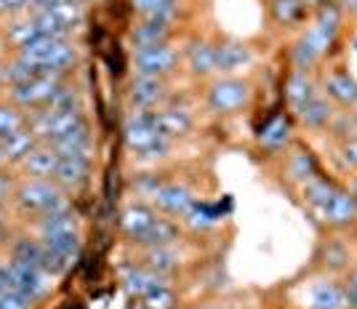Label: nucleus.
Returning a JSON list of instances; mask_svg holds the SVG:
<instances>
[{
  "label": "nucleus",
  "mask_w": 357,
  "mask_h": 309,
  "mask_svg": "<svg viewBox=\"0 0 357 309\" xmlns=\"http://www.w3.org/2000/svg\"><path fill=\"white\" fill-rule=\"evenodd\" d=\"M91 174V158H59V168L54 181L61 190H77L89 181Z\"/></svg>",
  "instance_id": "18"
},
{
  "label": "nucleus",
  "mask_w": 357,
  "mask_h": 309,
  "mask_svg": "<svg viewBox=\"0 0 357 309\" xmlns=\"http://www.w3.org/2000/svg\"><path fill=\"white\" fill-rule=\"evenodd\" d=\"M155 219H158V213L149 206H144V203H131V206H126L120 211V221H118L120 232L128 237L131 243L139 246V240L155 224Z\"/></svg>",
  "instance_id": "9"
},
{
  "label": "nucleus",
  "mask_w": 357,
  "mask_h": 309,
  "mask_svg": "<svg viewBox=\"0 0 357 309\" xmlns=\"http://www.w3.org/2000/svg\"><path fill=\"white\" fill-rule=\"evenodd\" d=\"M171 30H174V22H165V19H158V16H142L139 24L131 30L134 48H149V45L168 43Z\"/></svg>",
  "instance_id": "11"
},
{
  "label": "nucleus",
  "mask_w": 357,
  "mask_h": 309,
  "mask_svg": "<svg viewBox=\"0 0 357 309\" xmlns=\"http://www.w3.org/2000/svg\"><path fill=\"white\" fill-rule=\"evenodd\" d=\"M296 115L301 118V123H304L307 128L317 131V128H326L328 123L333 120V104L328 102L326 96H323V91H320V93H314L312 99L298 110Z\"/></svg>",
  "instance_id": "22"
},
{
  "label": "nucleus",
  "mask_w": 357,
  "mask_h": 309,
  "mask_svg": "<svg viewBox=\"0 0 357 309\" xmlns=\"http://www.w3.org/2000/svg\"><path fill=\"white\" fill-rule=\"evenodd\" d=\"M352 278H355V280H357V272H355V275H352Z\"/></svg>",
  "instance_id": "53"
},
{
  "label": "nucleus",
  "mask_w": 357,
  "mask_h": 309,
  "mask_svg": "<svg viewBox=\"0 0 357 309\" xmlns=\"http://www.w3.org/2000/svg\"><path fill=\"white\" fill-rule=\"evenodd\" d=\"M14 203L22 213L35 216V219L67 208L64 192L54 179H27V181H22L14 190Z\"/></svg>",
  "instance_id": "2"
},
{
  "label": "nucleus",
  "mask_w": 357,
  "mask_h": 309,
  "mask_svg": "<svg viewBox=\"0 0 357 309\" xmlns=\"http://www.w3.org/2000/svg\"><path fill=\"white\" fill-rule=\"evenodd\" d=\"M3 67H6V80H8L11 86H16V83H27V80H32V77H40V75H43V70H40L35 61H30L27 56H22V54H14Z\"/></svg>",
  "instance_id": "31"
},
{
  "label": "nucleus",
  "mask_w": 357,
  "mask_h": 309,
  "mask_svg": "<svg viewBox=\"0 0 357 309\" xmlns=\"http://www.w3.org/2000/svg\"><path fill=\"white\" fill-rule=\"evenodd\" d=\"M14 197V192H11V181H8V176H3L0 174V200H6V197Z\"/></svg>",
  "instance_id": "45"
},
{
  "label": "nucleus",
  "mask_w": 357,
  "mask_h": 309,
  "mask_svg": "<svg viewBox=\"0 0 357 309\" xmlns=\"http://www.w3.org/2000/svg\"><path fill=\"white\" fill-rule=\"evenodd\" d=\"M139 16H158L165 22H176L181 0H128Z\"/></svg>",
  "instance_id": "30"
},
{
  "label": "nucleus",
  "mask_w": 357,
  "mask_h": 309,
  "mask_svg": "<svg viewBox=\"0 0 357 309\" xmlns=\"http://www.w3.org/2000/svg\"><path fill=\"white\" fill-rule=\"evenodd\" d=\"M314 93H320V91H317L312 80V70H294V73L288 75V80H285V99H288V107L294 112H298Z\"/></svg>",
  "instance_id": "16"
},
{
  "label": "nucleus",
  "mask_w": 357,
  "mask_h": 309,
  "mask_svg": "<svg viewBox=\"0 0 357 309\" xmlns=\"http://www.w3.org/2000/svg\"><path fill=\"white\" fill-rule=\"evenodd\" d=\"M144 299V309H174V294L171 288H155Z\"/></svg>",
  "instance_id": "38"
},
{
  "label": "nucleus",
  "mask_w": 357,
  "mask_h": 309,
  "mask_svg": "<svg viewBox=\"0 0 357 309\" xmlns=\"http://www.w3.org/2000/svg\"><path fill=\"white\" fill-rule=\"evenodd\" d=\"M251 99V83L248 80H240V77H219L208 86L206 93V102L208 110L216 115H232L240 112Z\"/></svg>",
  "instance_id": "3"
},
{
  "label": "nucleus",
  "mask_w": 357,
  "mask_h": 309,
  "mask_svg": "<svg viewBox=\"0 0 357 309\" xmlns=\"http://www.w3.org/2000/svg\"><path fill=\"white\" fill-rule=\"evenodd\" d=\"M27 126V118L19 112L16 104H0V142L8 139L11 133L22 131Z\"/></svg>",
  "instance_id": "37"
},
{
  "label": "nucleus",
  "mask_w": 357,
  "mask_h": 309,
  "mask_svg": "<svg viewBox=\"0 0 357 309\" xmlns=\"http://www.w3.org/2000/svg\"><path fill=\"white\" fill-rule=\"evenodd\" d=\"M323 96L336 107H357V80L344 70H331L323 80Z\"/></svg>",
  "instance_id": "7"
},
{
  "label": "nucleus",
  "mask_w": 357,
  "mask_h": 309,
  "mask_svg": "<svg viewBox=\"0 0 357 309\" xmlns=\"http://www.w3.org/2000/svg\"><path fill=\"white\" fill-rule=\"evenodd\" d=\"M339 163L344 171H357V136L344 139L339 147Z\"/></svg>",
  "instance_id": "39"
},
{
  "label": "nucleus",
  "mask_w": 357,
  "mask_h": 309,
  "mask_svg": "<svg viewBox=\"0 0 357 309\" xmlns=\"http://www.w3.org/2000/svg\"><path fill=\"white\" fill-rule=\"evenodd\" d=\"M32 301H27L22 294H16V291H6V294H0V309H30Z\"/></svg>",
  "instance_id": "41"
},
{
  "label": "nucleus",
  "mask_w": 357,
  "mask_h": 309,
  "mask_svg": "<svg viewBox=\"0 0 357 309\" xmlns=\"http://www.w3.org/2000/svg\"><path fill=\"white\" fill-rule=\"evenodd\" d=\"M310 307L312 309H347V294L331 280H317L310 285Z\"/></svg>",
  "instance_id": "19"
},
{
  "label": "nucleus",
  "mask_w": 357,
  "mask_h": 309,
  "mask_svg": "<svg viewBox=\"0 0 357 309\" xmlns=\"http://www.w3.org/2000/svg\"><path fill=\"white\" fill-rule=\"evenodd\" d=\"M187 70L197 77L216 73V56H213V43L208 40H195L187 48Z\"/></svg>",
  "instance_id": "24"
},
{
  "label": "nucleus",
  "mask_w": 357,
  "mask_h": 309,
  "mask_svg": "<svg viewBox=\"0 0 357 309\" xmlns=\"http://www.w3.org/2000/svg\"><path fill=\"white\" fill-rule=\"evenodd\" d=\"M128 96H131L134 110H158V104L165 99V80L163 77H134Z\"/></svg>",
  "instance_id": "15"
},
{
  "label": "nucleus",
  "mask_w": 357,
  "mask_h": 309,
  "mask_svg": "<svg viewBox=\"0 0 357 309\" xmlns=\"http://www.w3.org/2000/svg\"><path fill=\"white\" fill-rule=\"evenodd\" d=\"M8 291V280H6V266L0 264V294H6Z\"/></svg>",
  "instance_id": "47"
},
{
  "label": "nucleus",
  "mask_w": 357,
  "mask_h": 309,
  "mask_svg": "<svg viewBox=\"0 0 357 309\" xmlns=\"http://www.w3.org/2000/svg\"><path fill=\"white\" fill-rule=\"evenodd\" d=\"M213 56H216V73L232 75L251 64V48L240 40H222L213 43Z\"/></svg>",
  "instance_id": "12"
},
{
  "label": "nucleus",
  "mask_w": 357,
  "mask_h": 309,
  "mask_svg": "<svg viewBox=\"0 0 357 309\" xmlns=\"http://www.w3.org/2000/svg\"><path fill=\"white\" fill-rule=\"evenodd\" d=\"M288 142H291V123L283 115L272 118L261 128V133H259V144L267 149V152H280V149H285Z\"/></svg>",
  "instance_id": "25"
},
{
  "label": "nucleus",
  "mask_w": 357,
  "mask_h": 309,
  "mask_svg": "<svg viewBox=\"0 0 357 309\" xmlns=\"http://www.w3.org/2000/svg\"><path fill=\"white\" fill-rule=\"evenodd\" d=\"M155 128L163 139H178L184 133L192 131V115L187 110L168 107V110H155Z\"/></svg>",
  "instance_id": "17"
},
{
  "label": "nucleus",
  "mask_w": 357,
  "mask_h": 309,
  "mask_svg": "<svg viewBox=\"0 0 357 309\" xmlns=\"http://www.w3.org/2000/svg\"><path fill=\"white\" fill-rule=\"evenodd\" d=\"M349 192H352V195L357 197V176H355V181H352V190H349Z\"/></svg>",
  "instance_id": "50"
},
{
  "label": "nucleus",
  "mask_w": 357,
  "mask_h": 309,
  "mask_svg": "<svg viewBox=\"0 0 357 309\" xmlns=\"http://www.w3.org/2000/svg\"><path fill=\"white\" fill-rule=\"evenodd\" d=\"M142 264L152 269V272H160V275H171L178 266V256L171 246H158V248L144 250V262Z\"/></svg>",
  "instance_id": "32"
},
{
  "label": "nucleus",
  "mask_w": 357,
  "mask_h": 309,
  "mask_svg": "<svg viewBox=\"0 0 357 309\" xmlns=\"http://www.w3.org/2000/svg\"><path fill=\"white\" fill-rule=\"evenodd\" d=\"M3 83H6V67L0 64V86H3Z\"/></svg>",
  "instance_id": "49"
},
{
  "label": "nucleus",
  "mask_w": 357,
  "mask_h": 309,
  "mask_svg": "<svg viewBox=\"0 0 357 309\" xmlns=\"http://www.w3.org/2000/svg\"><path fill=\"white\" fill-rule=\"evenodd\" d=\"M59 168V152L51 144H38L30 155L22 160V171L30 179H54Z\"/></svg>",
  "instance_id": "14"
},
{
  "label": "nucleus",
  "mask_w": 357,
  "mask_h": 309,
  "mask_svg": "<svg viewBox=\"0 0 357 309\" xmlns=\"http://www.w3.org/2000/svg\"><path fill=\"white\" fill-rule=\"evenodd\" d=\"M120 278L123 285L131 291L134 296H147L155 288H168V275L160 272H152L144 264H128L120 269Z\"/></svg>",
  "instance_id": "10"
},
{
  "label": "nucleus",
  "mask_w": 357,
  "mask_h": 309,
  "mask_svg": "<svg viewBox=\"0 0 357 309\" xmlns=\"http://www.w3.org/2000/svg\"><path fill=\"white\" fill-rule=\"evenodd\" d=\"M320 219L326 221L328 227H336V229L349 227V224H357V197L349 190H339V187H336V192H333V197L328 200V206Z\"/></svg>",
  "instance_id": "8"
},
{
  "label": "nucleus",
  "mask_w": 357,
  "mask_h": 309,
  "mask_svg": "<svg viewBox=\"0 0 357 309\" xmlns=\"http://www.w3.org/2000/svg\"><path fill=\"white\" fill-rule=\"evenodd\" d=\"M6 14V6H3V0H0V16Z\"/></svg>",
  "instance_id": "51"
},
{
  "label": "nucleus",
  "mask_w": 357,
  "mask_h": 309,
  "mask_svg": "<svg viewBox=\"0 0 357 309\" xmlns=\"http://www.w3.org/2000/svg\"><path fill=\"white\" fill-rule=\"evenodd\" d=\"M3 6H6V14H24L27 11V0H3Z\"/></svg>",
  "instance_id": "44"
},
{
  "label": "nucleus",
  "mask_w": 357,
  "mask_h": 309,
  "mask_svg": "<svg viewBox=\"0 0 357 309\" xmlns=\"http://www.w3.org/2000/svg\"><path fill=\"white\" fill-rule=\"evenodd\" d=\"M181 219H184L187 227H192V229H208V227H213V224H219L222 213H219L213 206H208V203H197V200H195V206L190 208Z\"/></svg>",
  "instance_id": "34"
},
{
  "label": "nucleus",
  "mask_w": 357,
  "mask_h": 309,
  "mask_svg": "<svg viewBox=\"0 0 357 309\" xmlns=\"http://www.w3.org/2000/svg\"><path fill=\"white\" fill-rule=\"evenodd\" d=\"M301 3H304V6H307V8H314V11H317V8H320V6H326L328 0H301Z\"/></svg>",
  "instance_id": "48"
},
{
  "label": "nucleus",
  "mask_w": 357,
  "mask_h": 309,
  "mask_svg": "<svg viewBox=\"0 0 357 309\" xmlns=\"http://www.w3.org/2000/svg\"><path fill=\"white\" fill-rule=\"evenodd\" d=\"M45 110H54V112H77L83 110V102H80V91L73 89V86H64L61 83L59 91L54 93V99L48 102Z\"/></svg>",
  "instance_id": "36"
},
{
  "label": "nucleus",
  "mask_w": 357,
  "mask_h": 309,
  "mask_svg": "<svg viewBox=\"0 0 357 309\" xmlns=\"http://www.w3.org/2000/svg\"><path fill=\"white\" fill-rule=\"evenodd\" d=\"M333 192H336V184L326 176H312L310 181H304V184H301L304 203L312 208L317 216H323V211H326L328 200L333 197Z\"/></svg>",
  "instance_id": "23"
},
{
  "label": "nucleus",
  "mask_w": 357,
  "mask_h": 309,
  "mask_svg": "<svg viewBox=\"0 0 357 309\" xmlns=\"http://www.w3.org/2000/svg\"><path fill=\"white\" fill-rule=\"evenodd\" d=\"M43 253L45 246L43 240H32V237H19L11 248V259L22 262V264H30V266H40L43 264Z\"/></svg>",
  "instance_id": "33"
},
{
  "label": "nucleus",
  "mask_w": 357,
  "mask_h": 309,
  "mask_svg": "<svg viewBox=\"0 0 357 309\" xmlns=\"http://www.w3.org/2000/svg\"><path fill=\"white\" fill-rule=\"evenodd\" d=\"M178 240V227L174 224L171 219H163V216H158L155 224L149 227L144 237L139 240V246H144V248H158V246H174Z\"/></svg>",
  "instance_id": "28"
},
{
  "label": "nucleus",
  "mask_w": 357,
  "mask_h": 309,
  "mask_svg": "<svg viewBox=\"0 0 357 309\" xmlns=\"http://www.w3.org/2000/svg\"><path fill=\"white\" fill-rule=\"evenodd\" d=\"M38 232L40 237H59V235H77V216H75L70 206L45 213L38 219Z\"/></svg>",
  "instance_id": "20"
},
{
  "label": "nucleus",
  "mask_w": 357,
  "mask_h": 309,
  "mask_svg": "<svg viewBox=\"0 0 357 309\" xmlns=\"http://www.w3.org/2000/svg\"><path fill=\"white\" fill-rule=\"evenodd\" d=\"M307 14V6L301 0H269V16L278 27H294Z\"/></svg>",
  "instance_id": "27"
},
{
  "label": "nucleus",
  "mask_w": 357,
  "mask_h": 309,
  "mask_svg": "<svg viewBox=\"0 0 357 309\" xmlns=\"http://www.w3.org/2000/svg\"><path fill=\"white\" fill-rule=\"evenodd\" d=\"M6 280H8V291H16L22 294L27 301H38L48 294L51 288V275H45L40 266H30V264H22V262H6Z\"/></svg>",
  "instance_id": "4"
},
{
  "label": "nucleus",
  "mask_w": 357,
  "mask_h": 309,
  "mask_svg": "<svg viewBox=\"0 0 357 309\" xmlns=\"http://www.w3.org/2000/svg\"><path fill=\"white\" fill-rule=\"evenodd\" d=\"M178 51L171 43L134 48V77H165L176 70Z\"/></svg>",
  "instance_id": "6"
},
{
  "label": "nucleus",
  "mask_w": 357,
  "mask_h": 309,
  "mask_svg": "<svg viewBox=\"0 0 357 309\" xmlns=\"http://www.w3.org/2000/svg\"><path fill=\"white\" fill-rule=\"evenodd\" d=\"M155 206L160 208L168 216H184L190 208L195 206V195L190 187L184 184H163L160 190L155 192Z\"/></svg>",
  "instance_id": "13"
},
{
  "label": "nucleus",
  "mask_w": 357,
  "mask_h": 309,
  "mask_svg": "<svg viewBox=\"0 0 357 309\" xmlns=\"http://www.w3.org/2000/svg\"><path fill=\"white\" fill-rule=\"evenodd\" d=\"M285 174L291 181H310L312 176H317V163H314V155L310 149H294L288 155V163H285Z\"/></svg>",
  "instance_id": "26"
},
{
  "label": "nucleus",
  "mask_w": 357,
  "mask_h": 309,
  "mask_svg": "<svg viewBox=\"0 0 357 309\" xmlns=\"http://www.w3.org/2000/svg\"><path fill=\"white\" fill-rule=\"evenodd\" d=\"M38 38H43V35H40L38 22H35L30 14L24 16V19L11 22V24H8V30H6V40L14 45L16 51H22L24 45H30L32 40H38Z\"/></svg>",
  "instance_id": "29"
},
{
  "label": "nucleus",
  "mask_w": 357,
  "mask_h": 309,
  "mask_svg": "<svg viewBox=\"0 0 357 309\" xmlns=\"http://www.w3.org/2000/svg\"><path fill=\"white\" fill-rule=\"evenodd\" d=\"M0 165H6V158H3V152H0Z\"/></svg>",
  "instance_id": "52"
},
{
  "label": "nucleus",
  "mask_w": 357,
  "mask_h": 309,
  "mask_svg": "<svg viewBox=\"0 0 357 309\" xmlns=\"http://www.w3.org/2000/svg\"><path fill=\"white\" fill-rule=\"evenodd\" d=\"M80 3H89V0H80Z\"/></svg>",
  "instance_id": "54"
},
{
  "label": "nucleus",
  "mask_w": 357,
  "mask_h": 309,
  "mask_svg": "<svg viewBox=\"0 0 357 309\" xmlns=\"http://www.w3.org/2000/svg\"><path fill=\"white\" fill-rule=\"evenodd\" d=\"M45 11H51L70 32H73L75 27H80L83 19H86V6H83L80 0H64V3L54 6V8H45Z\"/></svg>",
  "instance_id": "35"
},
{
  "label": "nucleus",
  "mask_w": 357,
  "mask_h": 309,
  "mask_svg": "<svg viewBox=\"0 0 357 309\" xmlns=\"http://www.w3.org/2000/svg\"><path fill=\"white\" fill-rule=\"evenodd\" d=\"M342 16L344 11L336 3H326L314 11L312 24L294 45V70H312L326 56L342 30Z\"/></svg>",
  "instance_id": "1"
},
{
  "label": "nucleus",
  "mask_w": 357,
  "mask_h": 309,
  "mask_svg": "<svg viewBox=\"0 0 357 309\" xmlns=\"http://www.w3.org/2000/svg\"><path fill=\"white\" fill-rule=\"evenodd\" d=\"M344 294H347V304L352 309H357V280L349 278L344 282Z\"/></svg>",
  "instance_id": "43"
},
{
  "label": "nucleus",
  "mask_w": 357,
  "mask_h": 309,
  "mask_svg": "<svg viewBox=\"0 0 357 309\" xmlns=\"http://www.w3.org/2000/svg\"><path fill=\"white\" fill-rule=\"evenodd\" d=\"M64 83L56 75H40L32 77L27 83H16L8 89V99L11 104L22 107V110H45L48 102L54 99V93L59 91V86Z\"/></svg>",
  "instance_id": "5"
},
{
  "label": "nucleus",
  "mask_w": 357,
  "mask_h": 309,
  "mask_svg": "<svg viewBox=\"0 0 357 309\" xmlns=\"http://www.w3.org/2000/svg\"><path fill=\"white\" fill-rule=\"evenodd\" d=\"M40 142H38V136L24 126L22 131L11 133L8 139H3L0 142V152H3V158H6V163H22L27 155H30L32 149L38 147Z\"/></svg>",
  "instance_id": "21"
},
{
  "label": "nucleus",
  "mask_w": 357,
  "mask_h": 309,
  "mask_svg": "<svg viewBox=\"0 0 357 309\" xmlns=\"http://www.w3.org/2000/svg\"><path fill=\"white\" fill-rule=\"evenodd\" d=\"M355 240H357V235H355Z\"/></svg>",
  "instance_id": "55"
},
{
  "label": "nucleus",
  "mask_w": 357,
  "mask_h": 309,
  "mask_svg": "<svg viewBox=\"0 0 357 309\" xmlns=\"http://www.w3.org/2000/svg\"><path fill=\"white\" fill-rule=\"evenodd\" d=\"M326 259H328L326 264H331V266H344L349 262V253H347V248L339 246V243H328Z\"/></svg>",
  "instance_id": "42"
},
{
  "label": "nucleus",
  "mask_w": 357,
  "mask_h": 309,
  "mask_svg": "<svg viewBox=\"0 0 357 309\" xmlns=\"http://www.w3.org/2000/svg\"><path fill=\"white\" fill-rule=\"evenodd\" d=\"M342 11H349V14H357V0H339L336 3Z\"/></svg>",
  "instance_id": "46"
},
{
  "label": "nucleus",
  "mask_w": 357,
  "mask_h": 309,
  "mask_svg": "<svg viewBox=\"0 0 357 309\" xmlns=\"http://www.w3.org/2000/svg\"><path fill=\"white\" fill-rule=\"evenodd\" d=\"M134 187L142 197H155V192L163 187V181H160L158 176H142L134 181Z\"/></svg>",
  "instance_id": "40"
}]
</instances>
